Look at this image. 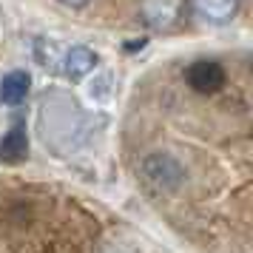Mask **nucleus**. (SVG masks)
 Wrapping results in <instances>:
<instances>
[{
    "mask_svg": "<svg viewBox=\"0 0 253 253\" xmlns=\"http://www.w3.org/2000/svg\"><path fill=\"white\" fill-rule=\"evenodd\" d=\"M139 173L154 191H162V194H171L176 188H182L185 182V165L176 157L162 154V151H154L139 162Z\"/></svg>",
    "mask_w": 253,
    "mask_h": 253,
    "instance_id": "obj_1",
    "label": "nucleus"
},
{
    "mask_svg": "<svg viewBox=\"0 0 253 253\" xmlns=\"http://www.w3.org/2000/svg\"><path fill=\"white\" fill-rule=\"evenodd\" d=\"M188 0H139V17L154 32H168L182 23Z\"/></svg>",
    "mask_w": 253,
    "mask_h": 253,
    "instance_id": "obj_2",
    "label": "nucleus"
},
{
    "mask_svg": "<svg viewBox=\"0 0 253 253\" xmlns=\"http://www.w3.org/2000/svg\"><path fill=\"white\" fill-rule=\"evenodd\" d=\"M185 80L196 94H216L225 85V69L216 60H196L188 66Z\"/></svg>",
    "mask_w": 253,
    "mask_h": 253,
    "instance_id": "obj_3",
    "label": "nucleus"
},
{
    "mask_svg": "<svg viewBox=\"0 0 253 253\" xmlns=\"http://www.w3.org/2000/svg\"><path fill=\"white\" fill-rule=\"evenodd\" d=\"M242 0H194L196 14L211 26H225L239 14Z\"/></svg>",
    "mask_w": 253,
    "mask_h": 253,
    "instance_id": "obj_4",
    "label": "nucleus"
},
{
    "mask_svg": "<svg viewBox=\"0 0 253 253\" xmlns=\"http://www.w3.org/2000/svg\"><path fill=\"white\" fill-rule=\"evenodd\" d=\"M94 66H97V54L88 46L69 48V54L63 60V71H66L69 80H83L88 71H94Z\"/></svg>",
    "mask_w": 253,
    "mask_h": 253,
    "instance_id": "obj_5",
    "label": "nucleus"
},
{
    "mask_svg": "<svg viewBox=\"0 0 253 253\" xmlns=\"http://www.w3.org/2000/svg\"><path fill=\"white\" fill-rule=\"evenodd\" d=\"M29 85H32V77L26 71H9L0 80V100L6 105H20L29 94Z\"/></svg>",
    "mask_w": 253,
    "mask_h": 253,
    "instance_id": "obj_6",
    "label": "nucleus"
},
{
    "mask_svg": "<svg viewBox=\"0 0 253 253\" xmlns=\"http://www.w3.org/2000/svg\"><path fill=\"white\" fill-rule=\"evenodd\" d=\"M29 154V139H26V128L14 126L6 137L0 139V160L3 162H20Z\"/></svg>",
    "mask_w": 253,
    "mask_h": 253,
    "instance_id": "obj_7",
    "label": "nucleus"
},
{
    "mask_svg": "<svg viewBox=\"0 0 253 253\" xmlns=\"http://www.w3.org/2000/svg\"><path fill=\"white\" fill-rule=\"evenodd\" d=\"M57 3H63V6H69V9H83V6H88L91 0H57Z\"/></svg>",
    "mask_w": 253,
    "mask_h": 253,
    "instance_id": "obj_8",
    "label": "nucleus"
}]
</instances>
